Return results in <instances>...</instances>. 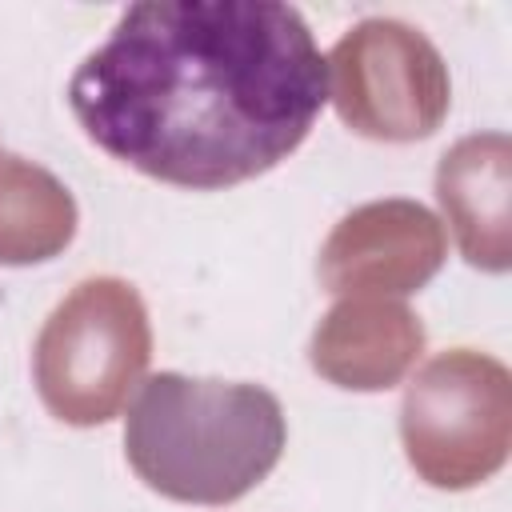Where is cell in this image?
Masks as SVG:
<instances>
[{
	"label": "cell",
	"mask_w": 512,
	"mask_h": 512,
	"mask_svg": "<svg viewBox=\"0 0 512 512\" xmlns=\"http://www.w3.org/2000/svg\"><path fill=\"white\" fill-rule=\"evenodd\" d=\"M328 100L332 64L280 0L128 4L68 80V108L96 148L188 192L272 172Z\"/></svg>",
	"instance_id": "obj_1"
},
{
	"label": "cell",
	"mask_w": 512,
	"mask_h": 512,
	"mask_svg": "<svg viewBox=\"0 0 512 512\" xmlns=\"http://www.w3.org/2000/svg\"><path fill=\"white\" fill-rule=\"evenodd\" d=\"M280 400L244 380L152 372L124 408V456L160 496L180 504H232L284 456Z\"/></svg>",
	"instance_id": "obj_2"
}]
</instances>
